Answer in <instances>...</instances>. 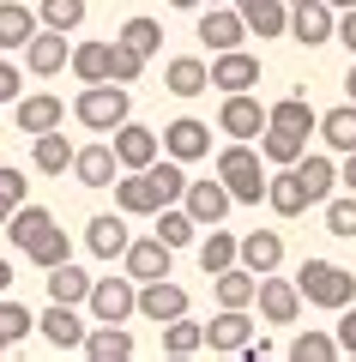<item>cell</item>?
Returning <instances> with one entry per match:
<instances>
[{"label": "cell", "instance_id": "9f6ffc18", "mask_svg": "<svg viewBox=\"0 0 356 362\" xmlns=\"http://www.w3.org/2000/svg\"><path fill=\"white\" fill-rule=\"evenodd\" d=\"M332 6H338V13H344V6H356V0H332Z\"/></svg>", "mask_w": 356, "mask_h": 362}, {"label": "cell", "instance_id": "db71d44e", "mask_svg": "<svg viewBox=\"0 0 356 362\" xmlns=\"http://www.w3.org/2000/svg\"><path fill=\"white\" fill-rule=\"evenodd\" d=\"M344 97L356 103V54H350V73H344Z\"/></svg>", "mask_w": 356, "mask_h": 362}, {"label": "cell", "instance_id": "bcb514c9", "mask_svg": "<svg viewBox=\"0 0 356 362\" xmlns=\"http://www.w3.org/2000/svg\"><path fill=\"white\" fill-rule=\"evenodd\" d=\"M139 73H145V54H133L127 42H109V78L115 85H139Z\"/></svg>", "mask_w": 356, "mask_h": 362}, {"label": "cell", "instance_id": "ee69618b", "mask_svg": "<svg viewBox=\"0 0 356 362\" xmlns=\"http://www.w3.org/2000/svg\"><path fill=\"white\" fill-rule=\"evenodd\" d=\"M326 230L338 235V242H356V194H350V187L326 199Z\"/></svg>", "mask_w": 356, "mask_h": 362}, {"label": "cell", "instance_id": "60d3db41", "mask_svg": "<svg viewBox=\"0 0 356 362\" xmlns=\"http://www.w3.org/2000/svg\"><path fill=\"white\" fill-rule=\"evenodd\" d=\"M151 235H163L169 247H188L193 235H200V223H193V211L176 199V206H157V230H151Z\"/></svg>", "mask_w": 356, "mask_h": 362}, {"label": "cell", "instance_id": "9c48e42d", "mask_svg": "<svg viewBox=\"0 0 356 362\" xmlns=\"http://www.w3.org/2000/svg\"><path fill=\"white\" fill-rule=\"evenodd\" d=\"M260 320L266 326H296V314H302V290H296V278H260V296H254Z\"/></svg>", "mask_w": 356, "mask_h": 362}, {"label": "cell", "instance_id": "44dd1931", "mask_svg": "<svg viewBox=\"0 0 356 362\" xmlns=\"http://www.w3.org/2000/svg\"><path fill=\"white\" fill-rule=\"evenodd\" d=\"M127 242H133V235H127V211H103V218L85 223V247L97 259H121V254H127Z\"/></svg>", "mask_w": 356, "mask_h": 362}, {"label": "cell", "instance_id": "ffe728a7", "mask_svg": "<svg viewBox=\"0 0 356 362\" xmlns=\"http://www.w3.org/2000/svg\"><path fill=\"white\" fill-rule=\"evenodd\" d=\"M139 314L151 326H169L176 314H188V290L169 284V278H151V284H139Z\"/></svg>", "mask_w": 356, "mask_h": 362}, {"label": "cell", "instance_id": "11a10c76", "mask_svg": "<svg viewBox=\"0 0 356 362\" xmlns=\"http://www.w3.org/2000/svg\"><path fill=\"white\" fill-rule=\"evenodd\" d=\"M169 6H181V13H200V6H205V0H169Z\"/></svg>", "mask_w": 356, "mask_h": 362}, {"label": "cell", "instance_id": "d590c367", "mask_svg": "<svg viewBox=\"0 0 356 362\" xmlns=\"http://www.w3.org/2000/svg\"><path fill=\"white\" fill-rule=\"evenodd\" d=\"M320 139H326V151H356V103H338L320 115Z\"/></svg>", "mask_w": 356, "mask_h": 362}, {"label": "cell", "instance_id": "5b68a950", "mask_svg": "<svg viewBox=\"0 0 356 362\" xmlns=\"http://www.w3.org/2000/svg\"><path fill=\"white\" fill-rule=\"evenodd\" d=\"M200 42H205L212 54L242 49V42H248V18H242V6H217V0H205V6H200Z\"/></svg>", "mask_w": 356, "mask_h": 362}, {"label": "cell", "instance_id": "277c9868", "mask_svg": "<svg viewBox=\"0 0 356 362\" xmlns=\"http://www.w3.org/2000/svg\"><path fill=\"white\" fill-rule=\"evenodd\" d=\"M85 308H91V320H109V326H127L133 314H139V278H97L91 284V296H85Z\"/></svg>", "mask_w": 356, "mask_h": 362}, {"label": "cell", "instance_id": "d4e9b609", "mask_svg": "<svg viewBox=\"0 0 356 362\" xmlns=\"http://www.w3.org/2000/svg\"><path fill=\"white\" fill-rule=\"evenodd\" d=\"M248 37H290V0H236Z\"/></svg>", "mask_w": 356, "mask_h": 362}, {"label": "cell", "instance_id": "484cf974", "mask_svg": "<svg viewBox=\"0 0 356 362\" xmlns=\"http://www.w3.org/2000/svg\"><path fill=\"white\" fill-rule=\"evenodd\" d=\"M79 350H85L91 362H127V356H133V332H127V326L97 320V326L85 332V344H79Z\"/></svg>", "mask_w": 356, "mask_h": 362}, {"label": "cell", "instance_id": "30bf717a", "mask_svg": "<svg viewBox=\"0 0 356 362\" xmlns=\"http://www.w3.org/2000/svg\"><path fill=\"white\" fill-rule=\"evenodd\" d=\"M109 145H115V157H121V169H151L157 157H163V133L139 127V121H121Z\"/></svg>", "mask_w": 356, "mask_h": 362}, {"label": "cell", "instance_id": "1f68e13d", "mask_svg": "<svg viewBox=\"0 0 356 362\" xmlns=\"http://www.w3.org/2000/svg\"><path fill=\"white\" fill-rule=\"evenodd\" d=\"M296 175H302L308 181V199H314V206H326V199H332V187H338V163H332V157H296Z\"/></svg>", "mask_w": 356, "mask_h": 362}, {"label": "cell", "instance_id": "f35d334b", "mask_svg": "<svg viewBox=\"0 0 356 362\" xmlns=\"http://www.w3.org/2000/svg\"><path fill=\"white\" fill-rule=\"evenodd\" d=\"M73 78L79 85H103L109 78V42H73Z\"/></svg>", "mask_w": 356, "mask_h": 362}, {"label": "cell", "instance_id": "836d02e7", "mask_svg": "<svg viewBox=\"0 0 356 362\" xmlns=\"http://www.w3.org/2000/svg\"><path fill=\"white\" fill-rule=\"evenodd\" d=\"M302 151H308V133H290V127H272V121H266V133H260V157H266L272 169L296 163Z\"/></svg>", "mask_w": 356, "mask_h": 362}, {"label": "cell", "instance_id": "74e56055", "mask_svg": "<svg viewBox=\"0 0 356 362\" xmlns=\"http://www.w3.org/2000/svg\"><path fill=\"white\" fill-rule=\"evenodd\" d=\"M157 332H163V350H169V356H200V350H205V326L193 320V314H176V320L157 326Z\"/></svg>", "mask_w": 356, "mask_h": 362}, {"label": "cell", "instance_id": "3957f363", "mask_svg": "<svg viewBox=\"0 0 356 362\" xmlns=\"http://www.w3.org/2000/svg\"><path fill=\"white\" fill-rule=\"evenodd\" d=\"M73 121L91 133H115L121 121H133V97L127 85H115V78H103V85H85L73 97Z\"/></svg>", "mask_w": 356, "mask_h": 362}, {"label": "cell", "instance_id": "f907efd6", "mask_svg": "<svg viewBox=\"0 0 356 362\" xmlns=\"http://www.w3.org/2000/svg\"><path fill=\"white\" fill-rule=\"evenodd\" d=\"M332 42H344V49L356 54V6H344V13H338V37H332Z\"/></svg>", "mask_w": 356, "mask_h": 362}, {"label": "cell", "instance_id": "603a6c76", "mask_svg": "<svg viewBox=\"0 0 356 362\" xmlns=\"http://www.w3.org/2000/svg\"><path fill=\"white\" fill-rule=\"evenodd\" d=\"M212 296H217V308H254V296H260V272H248L242 259L236 266H224L212 278Z\"/></svg>", "mask_w": 356, "mask_h": 362}, {"label": "cell", "instance_id": "4316f807", "mask_svg": "<svg viewBox=\"0 0 356 362\" xmlns=\"http://www.w3.org/2000/svg\"><path fill=\"white\" fill-rule=\"evenodd\" d=\"M73 151L79 145H67V133L49 127V133H37V145H30V169H37V175H67V169H73Z\"/></svg>", "mask_w": 356, "mask_h": 362}, {"label": "cell", "instance_id": "b9f144b4", "mask_svg": "<svg viewBox=\"0 0 356 362\" xmlns=\"http://www.w3.org/2000/svg\"><path fill=\"white\" fill-rule=\"evenodd\" d=\"M37 332V314L25 308V302H13V296H0V344L13 350L18 338H30Z\"/></svg>", "mask_w": 356, "mask_h": 362}, {"label": "cell", "instance_id": "5bb4252c", "mask_svg": "<svg viewBox=\"0 0 356 362\" xmlns=\"http://www.w3.org/2000/svg\"><path fill=\"white\" fill-rule=\"evenodd\" d=\"M254 338V314L248 308H217L205 320V350H224V356H242V344Z\"/></svg>", "mask_w": 356, "mask_h": 362}, {"label": "cell", "instance_id": "7bdbcfd3", "mask_svg": "<svg viewBox=\"0 0 356 362\" xmlns=\"http://www.w3.org/2000/svg\"><path fill=\"white\" fill-rule=\"evenodd\" d=\"M332 356H344L332 332H314V326H308V332L290 338V362H332Z\"/></svg>", "mask_w": 356, "mask_h": 362}, {"label": "cell", "instance_id": "8992f818", "mask_svg": "<svg viewBox=\"0 0 356 362\" xmlns=\"http://www.w3.org/2000/svg\"><path fill=\"white\" fill-rule=\"evenodd\" d=\"M217 133H229V139H260V133H266V103H260L254 90H224Z\"/></svg>", "mask_w": 356, "mask_h": 362}, {"label": "cell", "instance_id": "cb8c5ba5", "mask_svg": "<svg viewBox=\"0 0 356 362\" xmlns=\"http://www.w3.org/2000/svg\"><path fill=\"white\" fill-rule=\"evenodd\" d=\"M163 90L169 97H205V90H212V66H205L200 54H176V61L163 66Z\"/></svg>", "mask_w": 356, "mask_h": 362}, {"label": "cell", "instance_id": "f5cc1de1", "mask_svg": "<svg viewBox=\"0 0 356 362\" xmlns=\"http://www.w3.org/2000/svg\"><path fill=\"white\" fill-rule=\"evenodd\" d=\"M6 290H13V259L0 254V296H6Z\"/></svg>", "mask_w": 356, "mask_h": 362}, {"label": "cell", "instance_id": "4fadbf2b", "mask_svg": "<svg viewBox=\"0 0 356 362\" xmlns=\"http://www.w3.org/2000/svg\"><path fill=\"white\" fill-rule=\"evenodd\" d=\"M163 157H176V163H200V157H212V127H205L200 115H181L163 127Z\"/></svg>", "mask_w": 356, "mask_h": 362}, {"label": "cell", "instance_id": "7c38bea8", "mask_svg": "<svg viewBox=\"0 0 356 362\" xmlns=\"http://www.w3.org/2000/svg\"><path fill=\"white\" fill-rule=\"evenodd\" d=\"M18 54H25V73H37V78H54L67 61H73V42H67V30H49V25H42L37 37H30L25 49H18Z\"/></svg>", "mask_w": 356, "mask_h": 362}, {"label": "cell", "instance_id": "8fae6325", "mask_svg": "<svg viewBox=\"0 0 356 362\" xmlns=\"http://www.w3.org/2000/svg\"><path fill=\"white\" fill-rule=\"evenodd\" d=\"M169 259H176V247H169L163 235H139V242H127V254H121V272L139 278V284H151V278H169Z\"/></svg>", "mask_w": 356, "mask_h": 362}, {"label": "cell", "instance_id": "e0dca14e", "mask_svg": "<svg viewBox=\"0 0 356 362\" xmlns=\"http://www.w3.org/2000/svg\"><path fill=\"white\" fill-rule=\"evenodd\" d=\"M115 175H121L115 145H79L73 151V181L79 187H115Z\"/></svg>", "mask_w": 356, "mask_h": 362}, {"label": "cell", "instance_id": "f546056e", "mask_svg": "<svg viewBox=\"0 0 356 362\" xmlns=\"http://www.w3.org/2000/svg\"><path fill=\"white\" fill-rule=\"evenodd\" d=\"M37 30H42V18L30 13V6H18V0H0V49H6V54L25 49Z\"/></svg>", "mask_w": 356, "mask_h": 362}, {"label": "cell", "instance_id": "6da1fadb", "mask_svg": "<svg viewBox=\"0 0 356 362\" xmlns=\"http://www.w3.org/2000/svg\"><path fill=\"white\" fill-rule=\"evenodd\" d=\"M217 181L229 187V199L236 206H260L266 199V157L254 151V139H229L224 151H217Z\"/></svg>", "mask_w": 356, "mask_h": 362}, {"label": "cell", "instance_id": "7a4b0ae2", "mask_svg": "<svg viewBox=\"0 0 356 362\" xmlns=\"http://www.w3.org/2000/svg\"><path fill=\"white\" fill-rule=\"evenodd\" d=\"M296 290H302L308 308L338 314V308H350V302H356V272L338 266V259H302V272H296Z\"/></svg>", "mask_w": 356, "mask_h": 362}, {"label": "cell", "instance_id": "d6986e66", "mask_svg": "<svg viewBox=\"0 0 356 362\" xmlns=\"http://www.w3.org/2000/svg\"><path fill=\"white\" fill-rule=\"evenodd\" d=\"M212 85L217 90H254L260 85V54H248V49L212 54Z\"/></svg>", "mask_w": 356, "mask_h": 362}, {"label": "cell", "instance_id": "f6af8a7d", "mask_svg": "<svg viewBox=\"0 0 356 362\" xmlns=\"http://www.w3.org/2000/svg\"><path fill=\"white\" fill-rule=\"evenodd\" d=\"M37 18H42L49 30H67V37H73V30L85 25V0H42Z\"/></svg>", "mask_w": 356, "mask_h": 362}, {"label": "cell", "instance_id": "9a60e30c", "mask_svg": "<svg viewBox=\"0 0 356 362\" xmlns=\"http://www.w3.org/2000/svg\"><path fill=\"white\" fill-rule=\"evenodd\" d=\"M37 332L49 338L54 350H79V344H85V332H91V326L79 320V308H73V302H49V308L37 314Z\"/></svg>", "mask_w": 356, "mask_h": 362}, {"label": "cell", "instance_id": "ba28073f", "mask_svg": "<svg viewBox=\"0 0 356 362\" xmlns=\"http://www.w3.org/2000/svg\"><path fill=\"white\" fill-rule=\"evenodd\" d=\"M157 206H163V187L151 181V169H121V175H115V211L157 218Z\"/></svg>", "mask_w": 356, "mask_h": 362}, {"label": "cell", "instance_id": "ab89813d", "mask_svg": "<svg viewBox=\"0 0 356 362\" xmlns=\"http://www.w3.org/2000/svg\"><path fill=\"white\" fill-rule=\"evenodd\" d=\"M25 259H30L37 272H49V266H61V259H73V242H67V230H61V223H49V230H42L37 242L25 247Z\"/></svg>", "mask_w": 356, "mask_h": 362}, {"label": "cell", "instance_id": "d6a6232c", "mask_svg": "<svg viewBox=\"0 0 356 362\" xmlns=\"http://www.w3.org/2000/svg\"><path fill=\"white\" fill-rule=\"evenodd\" d=\"M91 284H97V278H85V272H79L73 259H61V266H49V302H73V308H85Z\"/></svg>", "mask_w": 356, "mask_h": 362}, {"label": "cell", "instance_id": "6f0895ef", "mask_svg": "<svg viewBox=\"0 0 356 362\" xmlns=\"http://www.w3.org/2000/svg\"><path fill=\"white\" fill-rule=\"evenodd\" d=\"M0 356H6V344H0Z\"/></svg>", "mask_w": 356, "mask_h": 362}, {"label": "cell", "instance_id": "83f0119b", "mask_svg": "<svg viewBox=\"0 0 356 362\" xmlns=\"http://www.w3.org/2000/svg\"><path fill=\"white\" fill-rule=\"evenodd\" d=\"M242 266L260 272V278L278 272V266H284V235H278V230H248V235H242Z\"/></svg>", "mask_w": 356, "mask_h": 362}, {"label": "cell", "instance_id": "681fc988", "mask_svg": "<svg viewBox=\"0 0 356 362\" xmlns=\"http://www.w3.org/2000/svg\"><path fill=\"white\" fill-rule=\"evenodd\" d=\"M0 103H18V66L0 61Z\"/></svg>", "mask_w": 356, "mask_h": 362}, {"label": "cell", "instance_id": "680465c9", "mask_svg": "<svg viewBox=\"0 0 356 362\" xmlns=\"http://www.w3.org/2000/svg\"><path fill=\"white\" fill-rule=\"evenodd\" d=\"M290 6H296V0H290Z\"/></svg>", "mask_w": 356, "mask_h": 362}, {"label": "cell", "instance_id": "52a82bcc", "mask_svg": "<svg viewBox=\"0 0 356 362\" xmlns=\"http://www.w3.org/2000/svg\"><path fill=\"white\" fill-rule=\"evenodd\" d=\"M290 37L302 49H320V42L338 37V6L332 0H296L290 6Z\"/></svg>", "mask_w": 356, "mask_h": 362}, {"label": "cell", "instance_id": "c3c4849f", "mask_svg": "<svg viewBox=\"0 0 356 362\" xmlns=\"http://www.w3.org/2000/svg\"><path fill=\"white\" fill-rule=\"evenodd\" d=\"M332 338H338L344 356H356V308H338V332H332Z\"/></svg>", "mask_w": 356, "mask_h": 362}, {"label": "cell", "instance_id": "f1b7e54d", "mask_svg": "<svg viewBox=\"0 0 356 362\" xmlns=\"http://www.w3.org/2000/svg\"><path fill=\"white\" fill-rule=\"evenodd\" d=\"M242 259V235H229V230H217V223H205V242H200V272L205 278H217L224 266H236Z\"/></svg>", "mask_w": 356, "mask_h": 362}, {"label": "cell", "instance_id": "ac0fdd59", "mask_svg": "<svg viewBox=\"0 0 356 362\" xmlns=\"http://www.w3.org/2000/svg\"><path fill=\"white\" fill-rule=\"evenodd\" d=\"M266 206L278 211V218H302L314 199H308V181L296 175V163H284L278 175H266Z\"/></svg>", "mask_w": 356, "mask_h": 362}, {"label": "cell", "instance_id": "e575fe53", "mask_svg": "<svg viewBox=\"0 0 356 362\" xmlns=\"http://www.w3.org/2000/svg\"><path fill=\"white\" fill-rule=\"evenodd\" d=\"M266 121L272 127H290V133H320V115L308 97H278V103H266Z\"/></svg>", "mask_w": 356, "mask_h": 362}, {"label": "cell", "instance_id": "7402d4cb", "mask_svg": "<svg viewBox=\"0 0 356 362\" xmlns=\"http://www.w3.org/2000/svg\"><path fill=\"white\" fill-rule=\"evenodd\" d=\"M13 115H18V133L37 139V133H49V127H61V121H67V103H61V97H49V90H30V97H18V103H13Z\"/></svg>", "mask_w": 356, "mask_h": 362}, {"label": "cell", "instance_id": "4dcf8cb0", "mask_svg": "<svg viewBox=\"0 0 356 362\" xmlns=\"http://www.w3.org/2000/svg\"><path fill=\"white\" fill-rule=\"evenodd\" d=\"M49 223H54V211H49V206H30V199H25V206H18L13 218H6V230H0V235H6V242H13L18 254H25V247L37 242V235L49 230Z\"/></svg>", "mask_w": 356, "mask_h": 362}, {"label": "cell", "instance_id": "8d00e7d4", "mask_svg": "<svg viewBox=\"0 0 356 362\" xmlns=\"http://www.w3.org/2000/svg\"><path fill=\"white\" fill-rule=\"evenodd\" d=\"M115 42H127V49H133V54H145V61H151V54H157V49H163V25H157V18H151V13H133V18H127V25L115 30Z\"/></svg>", "mask_w": 356, "mask_h": 362}, {"label": "cell", "instance_id": "816d5d0a", "mask_svg": "<svg viewBox=\"0 0 356 362\" xmlns=\"http://www.w3.org/2000/svg\"><path fill=\"white\" fill-rule=\"evenodd\" d=\"M338 181H344V187L356 194V151H344V163H338Z\"/></svg>", "mask_w": 356, "mask_h": 362}, {"label": "cell", "instance_id": "2e32d148", "mask_svg": "<svg viewBox=\"0 0 356 362\" xmlns=\"http://www.w3.org/2000/svg\"><path fill=\"white\" fill-rule=\"evenodd\" d=\"M181 206H188V211H193V223L205 230V223H224L236 199H229V187H224V181L212 175V181H188V194H181Z\"/></svg>", "mask_w": 356, "mask_h": 362}, {"label": "cell", "instance_id": "7dc6e473", "mask_svg": "<svg viewBox=\"0 0 356 362\" xmlns=\"http://www.w3.org/2000/svg\"><path fill=\"white\" fill-rule=\"evenodd\" d=\"M25 187H30V181L18 175L13 163H0V230H6V218H13V211L25 206Z\"/></svg>", "mask_w": 356, "mask_h": 362}]
</instances>
